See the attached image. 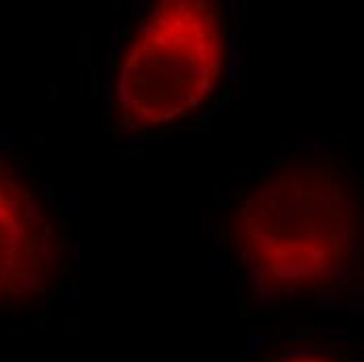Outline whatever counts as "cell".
<instances>
[{"mask_svg":"<svg viewBox=\"0 0 364 362\" xmlns=\"http://www.w3.org/2000/svg\"><path fill=\"white\" fill-rule=\"evenodd\" d=\"M356 239L348 174L323 157L270 166L237 214V250L259 295L301 302L339 295Z\"/></svg>","mask_w":364,"mask_h":362,"instance_id":"6da1fadb","label":"cell"},{"mask_svg":"<svg viewBox=\"0 0 364 362\" xmlns=\"http://www.w3.org/2000/svg\"><path fill=\"white\" fill-rule=\"evenodd\" d=\"M113 63V111L124 132L191 124L228 80L230 30L222 2L164 0L128 23Z\"/></svg>","mask_w":364,"mask_h":362,"instance_id":"7a4b0ae2","label":"cell"},{"mask_svg":"<svg viewBox=\"0 0 364 362\" xmlns=\"http://www.w3.org/2000/svg\"><path fill=\"white\" fill-rule=\"evenodd\" d=\"M65 228L36 172L0 143V314L53 297L68 260Z\"/></svg>","mask_w":364,"mask_h":362,"instance_id":"3957f363","label":"cell"},{"mask_svg":"<svg viewBox=\"0 0 364 362\" xmlns=\"http://www.w3.org/2000/svg\"><path fill=\"white\" fill-rule=\"evenodd\" d=\"M245 362H358L339 341L325 333L274 337Z\"/></svg>","mask_w":364,"mask_h":362,"instance_id":"277c9868","label":"cell"}]
</instances>
